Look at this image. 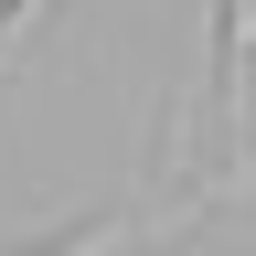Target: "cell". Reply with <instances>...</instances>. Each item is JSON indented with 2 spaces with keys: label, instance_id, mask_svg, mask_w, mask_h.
Wrapping results in <instances>:
<instances>
[{
  "label": "cell",
  "instance_id": "obj_2",
  "mask_svg": "<svg viewBox=\"0 0 256 256\" xmlns=\"http://www.w3.org/2000/svg\"><path fill=\"white\" fill-rule=\"evenodd\" d=\"M43 11H54V0H22V11H11V32H32V22H43Z\"/></svg>",
  "mask_w": 256,
  "mask_h": 256
},
{
  "label": "cell",
  "instance_id": "obj_1",
  "mask_svg": "<svg viewBox=\"0 0 256 256\" xmlns=\"http://www.w3.org/2000/svg\"><path fill=\"white\" fill-rule=\"evenodd\" d=\"M214 96H224V150H235V171H256V0H214Z\"/></svg>",
  "mask_w": 256,
  "mask_h": 256
}]
</instances>
